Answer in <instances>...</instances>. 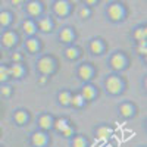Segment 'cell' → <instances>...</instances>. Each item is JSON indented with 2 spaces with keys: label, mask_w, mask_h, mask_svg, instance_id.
<instances>
[{
  "label": "cell",
  "mask_w": 147,
  "mask_h": 147,
  "mask_svg": "<svg viewBox=\"0 0 147 147\" xmlns=\"http://www.w3.org/2000/svg\"><path fill=\"white\" fill-rule=\"evenodd\" d=\"M119 110H121V113L124 115V116H131L134 113V109H132L131 105H121Z\"/></svg>",
  "instance_id": "e0dca14e"
},
{
  "label": "cell",
  "mask_w": 147,
  "mask_h": 147,
  "mask_svg": "<svg viewBox=\"0 0 147 147\" xmlns=\"http://www.w3.org/2000/svg\"><path fill=\"white\" fill-rule=\"evenodd\" d=\"M9 77V69L6 66H0V81H5Z\"/></svg>",
  "instance_id": "484cf974"
},
{
  "label": "cell",
  "mask_w": 147,
  "mask_h": 147,
  "mask_svg": "<svg viewBox=\"0 0 147 147\" xmlns=\"http://www.w3.org/2000/svg\"><path fill=\"white\" fill-rule=\"evenodd\" d=\"M9 22H10V15L7 12H2V13H0V24H2V25H7Z\"/></svg>",
  "instance_id": "d4e9b609"
},
{
  "label": "cell",
  "mask_w": 147,
  "mask_h": 147,
  "mask_svg": "<svg viewBox=\"0 0 147 147\" xmlns=\"http://www.w3.org/2000/svg\"><path fill=\"white\" fill-rule=\"evenodd\" d=\"M38 27H40V30L44 31V32L50 31V30H52V21H50V18H41V19L38 21Z\"/></svg>",
  "instance_id": "8fae6325"
},
{
  "label": "cell",
  "mask_w": 147,
  "mask_h": 147,
  "mask_svg": "<svg viewBox=\"0 0 147 147\" xmlns=\"http://www.w3.org/2000/svg\"><path fill=\"white\" fill-rule=\"evenodd\" d=\"M2 41H3L5 46L10 47V46H13V44L16 43V35H15L13 32H10V31H6V32L3 34V37H2Z\"/></svg>",
  "instance_id": "5b68a950"
},
{
  "label": "cell",
  "mask_w": 147,
  "mask_h": 147,
  "mask_svg": "<svg viewBox=\"0 0 147 147\" xmlns=\"http://www.w3.org/2000/svg\"><path fill=\"white\" fill-rule=\"evenodd\" d=\"M59 102L62 103V105H69V103H71V94H69L68 91L60 93V94H59Z\"/></svg>",
  "instance_id": "d6986e66"
},
{
  "label": "cell",
  "mask_w": 147,
  "mask_h": 147,
  "mask_svg": "<svg viewBox=\"0 0 147 147\" xmlns=\"http://www.w3.org/2000/svg\"><path fill=\"white\" fill-rule=\"evenodd\" d=\"M27 9L30 12V15H38L40 10H41V6H40V3H37V2H31V3L27 5Z\"/></svg>",
  "instance_id": "4fadbf2b"
},
{
  "label": "cell",
  "mask_w": 147,
  "mask_h": 147,
  "mask_svg": "<svg viewBox=\"0 0 147 147\" xmlns=\"http://www.w3.org/2000/svg\"><path fill=\"white\" fill-rule=\"evenodd\" d=\"M22 72H24L22 66H21L19 63H15V65H12V66H10V69H9V75L15 77V78H19V77L22 75Z\"/></svg>",
  "instance_id": "7c38bea8"
},
{
  "label": "cell",
  "mask_w": 147,
  "mask_h": 147,
  "mask_svg": "<svg viewBox=\"0 0 147 147\" xmlns=\"http://www.w3.org/2000/svg\"><path fill=\"white\" fill-rule=\"evenodd\" d=\"M55 125H56V129H57V131L63 132V129H65L69 124H68V121H66V119H57Z\"/></svg>",
  "instance_id": "7402d4cb"
},
{
  "label": "cell",
  "mask_w": 147,
  "mask_h": 147,
  "mask_svg": "<svg viewBox=\"0 0 147 147\" xmlns=\"http://www.w3.org/2000/svg\"><path fill=\"white\" fill-rule=\"evenodd\" d=\"M37 68L41 74H50L53 71V60L50 57H43L38 60V63H37Z\"/></svg>",
  "instance_id": "7a4b0ae2"
},
{
  "label": "cell",
  "mask_w": 147,
  "mask_h": 147,
  "mask_svg": "<svg viewBox=\"0 0 147 147\" xmlns=\"http://www.w3.org/2000/svg\"><path fill=\"white\" fill-rule=\"evenodd\" d=\"M88 15H90V10H88L87 7H81L80 16H81V18H88Z\"/></svg>",
  "instance_id": "4dcf8cb0"
},
{
  "label": "cell",
  "mask_w": 147,
  "mask_h": 147,
  "mask_svg": "<svg viewBox=\"0 0 147 147\" xmlns=\"http://www.w3.org/2000/svg\"><path fill=\"white\" fill-rule=\"evenodd\" d=\"M94 94H96V91H94V87H91V85H85V87L82 88V99L84 100H90V99H93L94 97Z\"/></svg>",
  "instance_id": "30bf717a"
},
{
  "label": "cell",
  "mask_w": 147,
  "mask_h": 147,
  "mask_svg": "<svg viewBox=\"0 0 147 147\" xmlns=\"http://www.w3.org/2000/svg\"><path fill=\"white\" fill-rule=\"evenodd\" d=\"M12 60H13V62H19V60H21V55L19 53H13V55H12Z\"/></svg>",
  "instance_id": "d6a6232c"
},
{
  "label": "cell",
  "mask_w": 147,
  "mask_h": 147,
  "mask_svg": "<svg viewBox=\"0 0 147 147\" xmlns=\"http://www.w3.org/2000/svg\"><path fill=\"white\" fill-rule=\"evenodd\" d=\"M15 121L18 124H24V122L27 121V112H24V110H18L15 113Z\"/></svg>",
  "instance_id": "ffe728a7"
},
{
  "label": "cell",
  "mask_w": 147,
  "mask_h": 147,
  "mask_svg": "<svg viewBox=\"0 0 147 147\" xmlns=\"http://www.w3.org/2000/svg\"><path fill=\"white\" fill-rule=\"evenodd\" d=\"M72 38H74V34H72V31L69 28L62 30V32H60V40H62L63 43H69Z\"/></svg>",
  "instance_id": "5bb4252c"
},
{
  "label": "cell",
  "mask_w": 147,
  "mask_h": 147,
  "mask_svg": "<svg viewBox=\"0 0 147 147\" xmlns=\"http://www.w3.org/2000/svg\"><path fill=\"white\" fill-rule=\"evenodd\" d=\"M134 35H136V38L138 40V43L146 41V28H138Z\"/></svg>",
  "instance_id": "cb8c5ba5"
},
{
  "label": "cell",
  "mask_w": 147,
  "mask_h": 147,
  "mask_svg": "<svg viewBox=\"0 0 147 147\" xmlns=\"http://www.w3.org/2000/svg\"><path fill=\"white\" fill-rule=\"evenodd\" d=\"M78 74H80V77H81L82 80H88V78H91L93 69H91L88 65H81V66H80V71H78Z\"/></svg>",
  "instance_id": "9c48e42d"
},
{
  "label": "cell",
  "mask_w": 147,
  "mask_h": 147,
  "mask_svg": "<svg viewBox=\"0 0 147 147\" xmlns=\"http://www.w3.org/2000/svg\"><path fill=\"white\" fill-rule=\"evenodd\" d=\"M106 87H107V91L116 94V93H119V91L122 90V82H121V80H119L118 77L110 75V77L106 80Z\"/></svg>",
  "instance_id": "6da1fadb"
},
{
  "label": "cell",
  "mask_w": 147,
  "mask_h": 147,
  "mask_svg": "<svg viewBox=\"0 0 147 147\" xmlns=\"http://www.w3.org/2000/svg\"><path fill=\"white\" fill-rule=\"evenodd\" d=\"M109 16L112 18L113 21H118V19H122V15H124V10H122V7L119 5H112L109 6Z\"/></svg>",
  "instance_id": "3957f363"
},
{
  "label": "cell",
  "mask_w": 147,
  "mask_h": 147,
  "mask_svg": "<svg viewBox=\"0 0 147 147\" xmlns=\"http://www.w3.org/2000/svg\"><path fill=\"white\" fill-rule=\"evenodd\" d=\"M110 132H112V129H110L109 127H100L99 129H97V132H96V138L103 141V140H106L110 136Z\"/></svg>",
  "instance_id": "ba28073f"
},
{
  "label": "cell",
  "mask_w": 147,
  "mask_h": 147,
  "mask_svg": "<svg viewBox=\"0 0 147 147\" xmlns=\"http://www.w3.org/2000/svg\"><path fill=\"white\" fill-rule=\"evenodd\" d=\"M110 65H112V68L113 69H122L125 66V59H124V56L122 55H113L112 56V59H110Z\"/></svg>",
  "instance_id": "277c9868"
},
{
  "label": "cell",
  "mask_w": 147,
  "mask_h": 147,
  "mask_svg": "<svg viewBox=\"0 0 147 147\" xmlns=\"http://www.w3.org/2000/svg\"><path fill=\"white\" fill-rule=\"evenodd\" d=\"M22 27H24V31H25L27 34H32L34 31H35V27H34V24L28 19V21H25L22 24Z\"/></svg>",
  "instance_id": "44dd1931"
},
{
  "label": "cell",
  "mask_w": 147,
  "mask_h": 147,
  "mask_svg": "<svg viewBox=\"0 0 147 147\" xmlns=\"http://www.w3.org/2000/svg\"><path fill=\"white\" fill-rule=\"evenodd\" d=\"M55 12L59 16H65L68 13V3L66 2H56L55 3Z\"/></svg>",
  "instance_id": "8992f818"
},
{
  "label": "cell",
  "mask_w": 147,
  "mask_h": 147,
  "mask_svg": "<svg viewBox=\"0 0 147 147\" xmlns=\"http://www.w3.org/2000/svg\"><path fill=\"white\" fill-rule=\"evenodd\" d=\"M137 52H138L140 55H146V52H147V49H146V41L138 43V46H137Z\"/></svg>",
  "instance_id": "83f0119b"
},
{
  "label": "cell",
  "mask_w": 147,
  "mask_h": 147,
  "mask_svg": "<svg viewBox=\"0 0 147 147\" xmlns=\"http://www.w3.org/2000/svg\"><path fill=\"white\" fill-rule=\"evenodd\" d=\"M62 134H63L65 137H71L72 134H74V128H72L71 125H68V127H66V128L63 129V132H62Z\"/></svg>",
  "instance_id": "f546056e"
},
{
  "label": "cell",
  "mask_w": 147,
  "mask_h": 147,
  "mask_svg": "<svg viewBox=\"0 0 147 147\" xmlns=\"http://www.w3.org/2000/svg\"><path fill=\"white\" fill-rule=\"evenodd\" d=\"M40 125H41V128H44V129L50 128V127H52V118L49 116V115H43V116L40 118Z\"/></svg>",
  "instance_id": "2e32d148"
},
{
  "label": "cell",
  "mask_w": 147,
  "mask_h": 147,
  "mask_svg": "<svg viewBox=\"0 0 147 147\" xmlns=\"http://www.w3.org/2000/svg\"><path fill=\"white\" fill-rule=\"evenodd\" d=\"M27 47H28V50H30V52L38 50V41L34 40V38H30V40L27 41Z\"/></svg>",
  "instance_id": "603a6c76"
},
{
  "label": "cell",
  "mask_w": 147,
  "mask_h": 147,
  "mask_svg": "<svg viewBox=\"0 0 147 147\" xmlns=\"http://www.w3.org/2000/svg\"><path fill=\"white\" fill-rule=\"evenodd\" d=\"M66 56L69 59H75L78 56V50H77V49H74V47H69L68 50H66Z\"/></svg>",
  "instance_id": "4316f807"
},
{
  "label": "cell",
  "mask_w": 147,
  "mask_h": 147,
  "mask_svg": "<svg viewBox=\"0 0 147 147\" xmlns=\"http://www.w3.org/2000/svg\"><path fill=\"white\" fill-rule=\"evenodd\" d=\"M90 47H91V52H93L94 55H99V53H102V50H103V44H102V41H99V40H93L91 44H90Z\"/></svg>",
  "instance_id": "9a60e30c"
},
{
  "label": "cell",
  "mask_w": 147,
  "mask_h": 147,
  "mask_svg": "<svg viewBox=\"0 0 147 147\" xmlns=\"http://www.w3.org/2000/svg\"><path fill=\"white\" fill-rule=\"evenodd\" d=\"M84 99H82V96L81 94H77V96H74V97H71V103L74 105V106H77V107H81L82 105H84Z\"/></svg>",
  "instance_id": "ac0fdd59"
},
{
  "label": "cell",
  "mask_w": 147,
  "mask_h": 147,
  "mask_svg": "<svg viewBox=\"0 0 147 147\" xmlns=\"http://www.w3.org/2000/svg\"><path fill=\"white\" fill-rule=\"evenodd\" d=\"M0 93H2V96H9V94H10V87H7V85H5V87H2V90H0Z\"/></svg>",
  "instance_id": "1f68e13d"
},
{
  "label": "cell",
  "mask_w": 147,
  "mask_h": 147,
  "mask_svg": "<svg viewBox=\"0 0 147 147\" xmlns=\"http://www.w3.org/2000/svg\"><path fill=\"white\" fill-rule=\"evenodd\" d=\"M38 82H40V84H46V82H47V78H46V77H41V78L38 80Z\"/></svg>",
  "instance_id": "836d02e7"
},
{
  "label": "cell",
  "mask_w": 147,
  "mask_h": 147,
  "mask_svg": "<svg viewBox=\"0 0 147 147\" xmlns=\"http://www.w3.org/2000/svg\"><path fill=\"white\" fill-rule=\"evenodd\" d=\"M74 147H85V141L81 137H77L74 140Z\"/></svg>",
  "instance_id": "f1b7e54d"
},
{
  "label": "cell",
  "mask_w": 147,
  "mask_h": 147,
  "mask_svg": "<svg viewBox=\"0 0 147 147\" xmlns=\"http://www.w3.org/2000/svg\"><path fill=\"white\" fill-rule=\"evenodd\" d=\"M46 141H47V138L43 132H35L32 136V144L37 147H43L46 144Z\"/></svg>",
  "instance_id": "52a82bcc"
},
{
  "label": "cell",
  "mask_w": 147,
  "mask_h": 147,
  "mask_svg": "<svg viewBox=\"0 0 147 147\" xmlns=\"http://www.w3.org/2000/svg\"><path fill=\"white\" fill-rule=\"evenodd\" d=\"M106 147H112V146H106Z\"/></svg>",
  "instance_id": "e575fe53"
}]
</instances>
